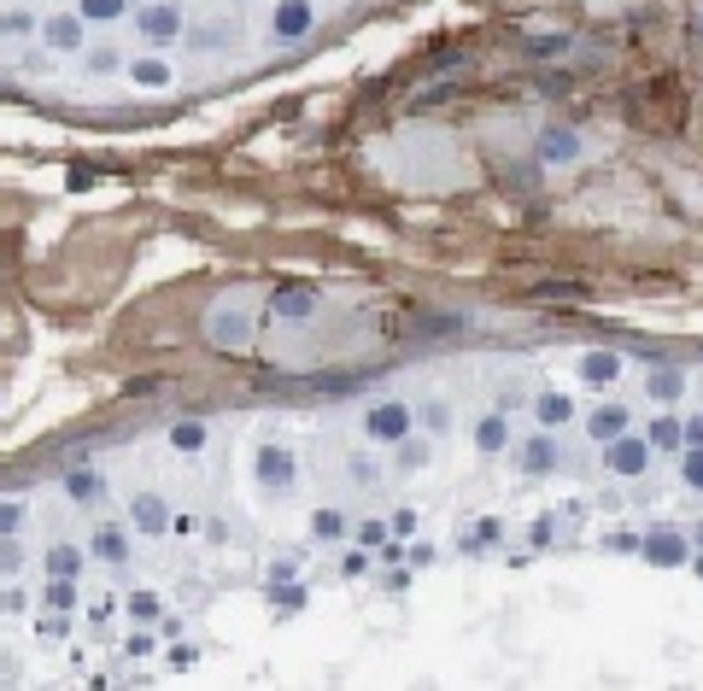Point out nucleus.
<instances>
[{"label": "nucleus", "mask_w": 703, "mask_h": 691, "mask_svg": "<svg viewBox=\"0 0 703 691\" xmlns=\"http://www.w3.org/2000/svg\"><path fill=\"white\" fill-rule=\"evenodd\" d=\"M692 533L686 528H651V533H639V562L645 569H663V574H675V569H686L692 562Z\"/></svg>", "instance_id": "nucleus-1"}, {"label": "nucleus", "mask_w": 703, "mask_h": 691, "mask_svg": "<svg viewBox=\"0 0 703 691\" xmlns=\"http://www.w3.org/2000/svg\"><path fill=\"white\" fill-rule=\"evenodd\" d=\"M604 469L616 481H645L651 469H656V451H651V439L645 434H616V439H604Z\"/></svg>", "instance_id": "nucleus-2"}, {"label": "nucleus", "mask_w": 703, "mask_h": 691, "mask_svg": "<svg viewBox=\"0 0 703 691\" xmlns=\"http://www.w3.org/2000/svg\"><path fill=\"white\" fill-rule=\"evenodd\" d=\"M364 434L375 439V446H399V439H411L416 434V404H404V399L364 404Z\"/></svg>", "instance_id": "nucleus-3"}, {"label": "nucleus", "mask_w": 703, "mask_h": 691, "mask_svg": "<svg viewBox=\"0 0 703 691\" xmlns=\"http://www.w3.org/2000/svg\"><path fill=\"white\" fill-rule=\"evenodd\" d=\"M258 328V311H246V300H223L217 311H206V340L223 346V352H241Z\"/></svg>", "instance_id": "nucleus-4"}, {"label": "nucleus", "mask_w": 703, "mask_h": 691, "mask_svg": "<svg viewBox=\"0 0 703 691\" xmlns=\"http://www.w3.org/2000/svg\"><path fill=\"white\" fill-rule=\"evenodd\" d=\"M510 451H516V469H522L528 481H545V475L562 469V446H557L552 428H534L528 439H510Z\"/></svg>", "instance_id": "nucleus-5"}, {"label": "nucleus", "mask_w": 703, "mask_h": 691, "mask_svg": "<svg viewBox=\"0 0 703 691\" xmlns=\"http://www.w3.org/2000/svg\"><path fill=\"white\" fill-rule=\"evenodd\" d=\"M692 399V369L686 364H651L645 369V404L651 411H680Z\"/></svg>", "instance_id": "nucleus-6"}, {"label": "nucleus", "mask_w": 703, "mask_h": 691, "mask_svg": "<svg viewBox=\"0 0 703 691\" xmlns=\"http://www.w3.org/2000/svg\"><path fill=\"white\" fill-rule=\"evenodd\" d=\"M135 29H141V41H147V47H170V41L187 36V19H182L177 0H153V7L135 12Z\"/></svg>", "instance_id": "nucleus-7"}, {"label": "nucleus", "mask_w": 703, "mask_h": 691, "mask_svg": "<svg viewBox=\"0 0 703 691\" xmlns=\"http://www.w3.org/2000/svg\"><path fill=\"white\" fill-rule=\"evenodd\" d=\"M311 29H317V7H311V0H276V12H270V36H276L281 47L305 41Z\"/></svg>", "instance_id": "nucleus-8"}, {"label": "nucleus", "mask_w": 703, "mask_h": 691, "mask_svg": "<svg viewBox=\"0 0 703 691\" xmlns=\"http://www.w3.org/2000/svg\"><path fill=\"white\" fill-rule=\"evenodd\" d=\"M253 481H258V493H288L293 486V451L288 446H253Z\"/></svg>", "instance_id": "nucleus-9"}, {"label": "nucleus", "mask_w": 703, "mask_h": 691, "mask_svg": "<svg viewBox=\"0 0 703 691\" xmlns=\"http://www.w3.org/2000/svg\"><path fill=\"white\" fill-rule=\"evenodd\" d=\"M534 153H540V165H574L586 153V141L569 130V123H545V130L534 135Z\"/></svg>", "instance_id": "nucleus-10"}, {"label": "nucleus", "mask_w": 703, "mask_h": 691, "mask_svg": "<svg viewBox=\"0 0 703 691\" xmlns=\"http://www.w3.org/2000/svg\"><path fill=\"white\" fill-rule=\"evenodd\" d=\"M621 369H628V357H621V352H586V357H574V381L592 387V392L616 387Z\"/></svg>", "instance_id": "nucleus-11"}, {"label": "nucleus", "mask_w": 703, "mask_h": 691, "mask_svg": "<svg viewBox=\"0 0 703 691\" xmlns=\"http://www.w3.org/2000/svg\"><path fill=\"white\" fill-rule=\"evenodd\" d=\"M469 439H475V458H505L510 451V411H487L475 416V428H469Z\"/></svg>", "instance_id": "nucleus-12"}, {"label": "nucleus", "mask_w": 703, "mask_h": 691, "mask_svg": "<svg viewBox=\"0 0 703 691\" xmlns=\"http://www.w3.org/2000/svg\"><path fill=\"white\" fill-rule=\"evenodd\" d=\"M88 551H94V562H106V569H123V562L135 557L130 528H123V522H100V528H94V540H88Z\"/></svg>", "instance_id": "nucleus-13"}, {"label": "nucleus", "mask_w": 703, "mask_h": 691, "mask_svg": "<svg viewBox=\"0 0 703 691\" xmlns=\"http://www.w3.org/2000/svg\"><path fill=\"white\" fill-rule=\"evenodd\" d=\"M130 83L141 94H165L170 83H177V65H170L165 53H141V59H130Z\"/></svg>", "instance_id": "nucleus-14"}, {"label": "nucleus", "mask_w": 703, "mask_h": 691, "mask_svg": "<svg viewBox=\"0 0 703 691\" xmlns=\"http://www.w3.org/2000/svg\"><path fill=\"white\" fill-rule=\"evenodd\" d=\"M47 47H53V53H83V47H88V19H83V12H59V19H47Z\"/></svg>", "instance_id": "nucleus-15"}, {"label": "nucleus", "mask_w": 703, "mask_h": 691, "mask_svg": "<svg viewBox=\"0 0 703 691\" xmlns=\"http://www.w3.org/2000/svg\"><path fill=\"white\" fill-rule=\"evenodd\" d=\"M574 416H581V404H574L569 399V392H557V387H545V392H534V422H540V428H569V422Z\"/></svg>", "instance_id": "nucleus-16"}, {"label": "nucleus", "mask_w": 703, "mask_h": 691, "mask_svg": "<svg viewBox=\"0 0 703 691\" xmlns=\"http://www.w3.org/2000/svg\"><path fill=\"white\" fill-rule=\"evenodd\" d=\"M628 428H633V404H592L586 411V439H598V446Z\"/></svg>", "instance_id": "nucleus-17"}, {"label": "nucleus", "mask_w": 703, "mask_h": 691, "mask_svg": "<svg viewBox=\"0 0 703 691\" xmlns=\"http://www.w3.org/2000/svg\"><path fill=\"white\" fill-rule=\"evenodd\" d=\"M311 311H317V293H305V288H281L276 300H270V323L293 328V323H305Z\"/></svg>", "instance_id": "nucleus-18"}, {"label": "nucleus", "mask_w": 703, "mask_h": 691, "mask_svg": "<svg viewBox=\"0 0 703 691\" xmlns=\"http://www.w3.org/2000/svg\"><path fill=\"white\" fill-rule=\"evenodd\" d=\"M130 522H135L141 533H153V540H159V533L170 528V505H165L159 493H135V498H130Z\"/></svg>", "instance_id": "nucleus-19"}, {"label": "nucleus", "mask_w": 703, "mask_h": 691, "mask_svg": "<svg viewBox=\"0 0 703 691\" xmlns=\"http://www.w3.org/2000/svg\"><path fill=\"white\" fill-rule=\"evenodd\" d=\"M639 434L651 439V451H656V458H675V451H680V411H656V416H651Z\"/></svg>", "instance_id": "nucleus-20"}, {"label": "nucleus", "mask_w": 703, "mask_h": 691, "mask_svg": "<svg viewBox=\"0 0 703 691\" xmlns=\"http://www.w3.org/2000/svg\"><path fill=\"white\" fill-rule=\"evenodd\" d=\"M65 493L76 498V505H100V498H106L100 469H71V475H65Z\"/></svg>", "instance_id": "nucleus-21"}, {"label": "nucleus", "mask_w": 703, "mask_h": 691, "mask_svg": "<svg viewBox=\"0 0 703 691\" xmlns=\"http://www.w3.org/2000/svg\"><path fill=\"white\" fill-rule=\"evenodd\" d=\"M311 540H323V545H340V540H347V516H340V510H311Z\"/></svg>", "instance_id": "nucleus-22"}, {"label": "nucleus", "mask_w": 703, "mask_h": 691, "mask_svg": "<svg viewBox=\"0 0 703 691\" xmlns=\"http://www.w3.org/2000/svg\"><path fill=\"white\" fill-rule=\"evenodd\" d=\"M428 458H434L428 439H399V446H393V469H399V475H416V469H428Z\"/></svg>", "instance_id": "nucleus-23"}, {"label": "nucleus", "mask_w": 703, "mask_h": 691, "mask_svg": "<svg viewBox=\"0 0 703 691\" xmlns=\"http://www.w3.org/2000/svg\"><path fill=\"white\" fill-rule=\"evenodd\" d=\"M675 463H680V486L703 498V446H680V451H675Z\"/></svg>", "instance_id": "nucleus-24"}, {"label": "nucleus", "mask_w": 703, "mask_h": 691, "mask_svg": "<svg viewBox=\"0 0 703 691\" xmlns=\"http://www.w3.org/2000/svg\"><path fill=\"white\" fill-rule=\"evenodd\" d=\"M206 446H211L206 422H177V428H170V451H206Z\"/></svg>", "instance_id": "nucleus-25"}, {"label": "nucleus", "mask_w": 703, "mask_h": 691, "mask_svg": "<svg viewBox=\"0 0 703 691\" xmlns=\"http://www.w3.org/2000/svg\"><path fill=\"white\" fill-rule=\"evenodd\" d=\"M422 422H428V434H451L458 411H451V399H428V404H422Z\"/></svg>", "instance_id": "nucleus-26"}, {"label": "nucleus", "mask_w": 703, "mask_h": 691, "mask_svg": "<svg viewBox=\"0 0 703 691\" xmlns=\"http://www.w3.org/2000/svg\"><path fill=\"white\" fill-rule=\"evenodd\" d=\"M47 604H53V609H76V574H71V580L53 574V586H47Z\"/></svg>", "instance_id": "nucleus-27"}, {"label": "nucleus", "mask_w": 703, "mask_h": 691, "mask_svg": "<svg viewBox=\"0 0 703 691\" xmlns=\"http://www.w3.org/2000/svg\"><path fill=\"white\" fill-rule=\"evenodd\" d=\"M29 29H36V12H7V19H0V36H7V41L29 36Z\"/></svg>", "instance_id": "nucleus-28"}, {"label": "nucleus", "mask_w": 703, "mask_h": 691, "mask_svg": "<svg viewBox=\"0 0 703 691\" xmlns=\"http://www.w3.org/2000/svg\"><path fill=\"white\" fill-rule=\"evenodd\" d=\"M498 540H505V528H498V522H475V528H469V551H487V545H498Z\"/></svg>", "instance_id": "nucleus-29"}, {"label": "nucleus", "mask_w": 703, "mask_h": 691, "mask_svg": "<svg viewBox=\"0 0 703 691\" xmlns=\"http://www.w3.org/2000/svg\"><path fill=\"white\" fill-rule=\"evenodd\" d=\"M528 47H534L540 59H557V53H569V47H574V36H562V29H557V36H534Z\"/></svg>", "instance_id": "nucleus-30"}, {"label": "nucleus", "mask_w": 703, "mask_h": 691, "mask_svg": "<svg viewBox=\"0 0 703 691\" xmlns=\"http://www.w3.org/2000/svg\"><path fill=\"white\" fill-rule=\"evenodd\" d=\"M47 569H53V574H76V569H83V551H71V545H53Z\"/></svg>", "instance_id": "nucleus-31"}, {"label": "nucleus", "mask_w": 703, "mask_h": 691, "mask_svg": "<svg viewBox=\"0 0 703 691\" xmlns=\"http://www.w3.org/2000/svg\"><path fill=\"white\" fill-rule=\"evenodd\" d=\"M123 7H130V0H83V19H94V24H106V19H118Z\"/></svg>", "instance_id": "nucleus-32"}, {"label": "nucleus", "mask_w": 703, "mask_h": 691, "mask_svg": "<svg viewBox=\"0 0 703 691\" xmlns=\"http://www.w3.org/2000/svg\"><path fill=\"white\" fill-rule=\"evenodd\" d=\"M680 446H703V411H680Z\"/></svg>", "instance_id": "nucleus-33"}, {"label": "nucleus", "mask_w": 703, "mask_h": 691, "mask_svg": "<svg viewBox=\"0 0 703 691\" xmlns=\"http://www.w3.org/2000/svg\"><path fill=\"white\" fill-rule=\"evenodd\" d=\"M604 551H616V557H639V533H628V528H621V533H609V540H604Z\"/></svg>", "instance_id": "nucleus-34"}, {"label": "nucleus", "mask_w": 703, "mask_h": 691, "mask_svg": "<svg viewBox=\"0 0 703 691\" xmlns=\"http://www.w3.org/2000/svg\"><path fill=\"white\" fill-rule=\"evenodd\" d=\"M381 540H393V528H387V522H364V528H357V545H369V551Z\"/></svg>", "instance_id": "nucleus-35"}, {"label": "nucleus", "mask_w": 703, "mask_h": 691, "mask_svg": "<svg viewBox=\"0 0 703 691\" xmlns=\"http://www.w3.org/2000/svg\"><path fill=\"white\" fill-rule=\"evenodd\" d=\"M340 574H347V580L369 574V551H347V557H340Z\"/></svg>", "instance_id": "nucleus-36"}, {"label": "nucleus", "mask_w": 703, "mask_h": 691, "mask_svg": "<svg viewBox=\"0 0 703 691\" xmlns=\"http://www.w3.org/2000/svg\"><path fill=\"white\" fill-rule=\"evenodd\" d=\"M387 528H393L399 540H411V533H416V510H393V516H387Z\"/></svg>", "instance_id": "nucleus-37"}, {"label": "nucleus", "mask_w": 703, "mask_h": 691, "mask_svg": "<svg viewBox=\"0 0 703 691\" xmlns=\"http://www.w3.org/2000/svg\"><path fill=\"white\" fill-rule=\"evenodd\" d=\"M88 71H118V47H100V53H88Z\"/></svg>", "instance_id": "nucleus-38"}, {"label": "nucleus", "mask_w": 703, "mask_h": 691, "mask_svg": "<svg viewBox=\"0 0 703 691\" xmlns=\"http://www.w3.org/2000/svg\"><path fill=\"white\" fill-rule=\"evenodd\" d=\"M130 609H135V616H159V598H153V592H135Z\"/></svg>", "instance_id": "nucleus-39"}, {"label": "nucleus", "mask_w": 703, "mask_h": 691, "mask_svg": "<svg viewBox=\"0 0 703 691\" xmlns=\"http://www.w3.org/2000/svg\"><path fill=\"white\" fill-rule=\"evenodd\" d=\"M19 522H24V510H19V505H0V533L19 528Z\"/></svg>", "instance_id": "nucleus-40"}, {"label": "nucleus", "mask_w": 703, "mask_h": 691, "mask_svg": "<svg viewBox=\"0 0 703 691\" xmlns=\"http://www.w3.org/2000/svg\"><path fill=\"white\" fill-rule=\"evenodd\" d=\"M528 545H552V522H534V528H528Z\"/></svg>", "instance_id": "nucleus-41"}, {"label": "nucleus", "mask_w": 703, "mask_h": 691, "mask_svg": "<svg viewBox=\"0 0 703 691\" xmlns=\"http://www.w3.org/2000/svg\"><path fill=\"white\" fill-rule=\"evenodd\" d=\"M686 569H692V574L703 580V545H698V551H692V562H686Z\"/></svg>", "instance_id": "nucleus-42"}, {"label": "nucleus", "mask_w": 703, "mask_h": 691, "mask_svg": "<svg viewBox=\"0 0 703 691\" xmlns=\"http://www.w3.org/2000/svg\"><path fill=\"white\" fill-rule=\"evenodd\" d=\"M686 533H692V545H703V522H698V528H686Z\"/></svg>", "instance_id": "nucleus-43"}]
</instances>
